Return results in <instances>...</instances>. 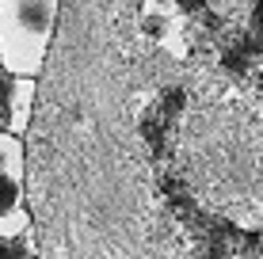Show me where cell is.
I'll return each mask as SVG.
<instances>
[{
    "label": "cell",
    "mask_w": 263,
    "mask_h": 259,
    "mask_svg": "<svg viewBox=\"0 0 263 259\" xmlns=\"http://www.w3.org/2000/svg\"><path fill=\"white\" fill-rule=\"evenodd\" d=\"M61 0H0V69L12 80L42 73L58 34Z\"/></svg>",
    "instance_id": "1"
},
{
    "label": "cell",
    "mask_w": 263,
    "mask_h": 259,
    "mask_svg": "<svg viewBox=\"0 0 263 259\" xmlns=\"http://www.w3.org/2000/svg\"><path fill=\"white\" fill-rule=\"evenodd\" d=\"M23 183H27V153L23 137L0 130V217L20 210L23 202Z\"/></svg>",
    "instance_id": "2"
},
{
    "label": "cell",
    "mask_w": 263,
    "mask_h": 259,
    "mask_svg": "<svg viewBox=\"0 0 263 259\" xmlns=\"http://www.w3.org/2000/svg\"><path fill=\"white\" fill-rule=\"evenodd\" d=\"M31 107H34V80H12V92H8V133H15V137L27 133Z\"/></svg>",
    "instance_id": "3"
}]
</instances>
